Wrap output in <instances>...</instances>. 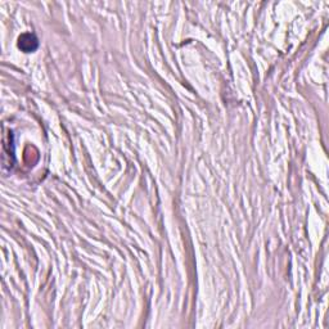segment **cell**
Masks as SVG:
<instances>
[{
  "label": "cell",
  "mask_w": 329,
  "mask_h": 329,
  "mask_svg": "<svg viewBox=\"0 0 329 329\" xmlns=\"http://www.w3.org/2000/svg\"><path fill=\"white\" fill-rule=\"evenodd\" d=\"M37 39L35 35L33 33H23L22 36L19 37L18 40V47L22 49L26 53H30V51H33L37 48Z\"/></svg>",
  "instance_id": "1"
}]
</instances>
